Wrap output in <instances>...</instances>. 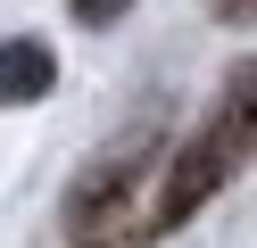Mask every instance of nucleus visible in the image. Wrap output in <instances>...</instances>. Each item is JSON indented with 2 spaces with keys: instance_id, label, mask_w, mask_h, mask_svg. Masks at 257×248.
Returning a JSON list of instances; mask_svg holds the SVG:
<instances>
[{
  "instance_id": "2",
  "label": "nucleus",
  "mask_w": 257,
  "mask_h": 248,
  "mask_svg": "<svg viewBox=\"0 0 257 248\" xmlns=\"http://www.w3.org/2000/svg\"><path fill=\"white\" fill-rule=\"evenodd\" d=\"M158 165V132L141 124V132H124L108 157H91L83 174H75V190H67V240L83 248V240H108V231H124V207H133V190H141V174Z\"/></svg>"
},
{
  "instance_id": "1",
  "label": "nucleus",
  "mask_w": 257,
  "mask_h": 248,
  "mask_svg": "<svg viewBox=\"0 0 257 248\" xmlns=\"http://www.w3.org/2000/svg\"><path fill=\"white\" fill-rule=\"evenodd\" d=\"M249 157H257V58H249V66H232V83H224L216 116H207V124L166 157L158 198H150V215H141V223H150V231L191 223V215H199V207H207V198H216Z\"/></svg>"
},
{
  "instance_id": "4",
  "label": "nucleus",
  "mask_w": 257,
  "mask_h": 248,
  "mask_svg": "<svg viewBox=\"0 0 257 248\" xmlns=\"http://www.w3.org/2000/svg\"><path fill=\"white\" fill-rule=\"evenodd\" d=\"M67 9H75V25H116L133 0H67Z\"/></svg>"
},
{
  "instance_id": "3",
  "label": "nucleus",
  "mask_w": 257,
  "mask_h": 248,
  "mask_svg": "<svg viewBox=\"0 0 257 248\" xmlns=\"http://www.w3.org/2000/svg\"><path fill=\"white\" fill-rule=\"evenodd\" d=\"M0 66H9V83H0V91H9V108H25V99H42V91H50V75H58V66H50V50H42L34 33H17Z\"/></svg>"
},
{
  "instance_id": "5",
  "label": "nucleus",
  "mask_w": 257,
  "mask_h": 248,
  "mask_svg": "<svg viewBox=\"0 0 257 248\" xmlns=\"http://www.w3.org/2000/svg\"><path fill=\"white\" fill-rule=\"evenodd\" d=\"M216 17L224 25H257V0H216Z\"/></svg>"
}]
</instances>
